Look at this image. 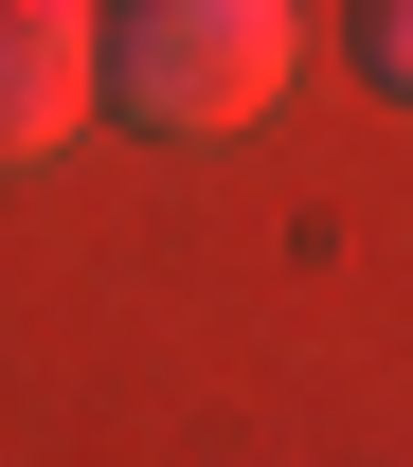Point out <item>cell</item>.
Listing matches in <instances>:
<instances>
[{
	"label": "cell",
	"mask_w": 413,
	"mask_h": 467,
	"mask_svg": "<svg viewBox=\"0 0 413 467\" xmlns=\"http://www.w3.org/2000/svg\"><path fill=\"white\" fill-rule=\"evenodd\" d=\"M359 72H377V90L413 109V0H359Z\"/></svg>",
	"instance_id": "obj_3"
},
{
	"label": "cell",
	"mask_w": 413,
	"mask_h": 467,
	"mask_svg": "<svg viewBox=\"0 0 413 467\" xmlns=\"http://www.w3.org/2000/svg\"><path fill=\"white\" fill-rule=\"evenodd\" d=\"M108 109V0H0V180Z\"/></svg>",
	"instance_id": "obj_2"
},
{
	"label": "cell",
	"mask_w": 413,
	"mask_h": 467,
	"mask_svg": "<svg viewBox=\"0 0 413 467\" xmlns=\"http://www.w3.org/2000/svg\"><path fill=\"white\" fill-rule=\"evenodd\" d=\"M288 0H126L108 18V109L162 126V144H234V126L288 109Z\"/></svg>",
	"instance_id": "obj_1"
}]
</instances>
